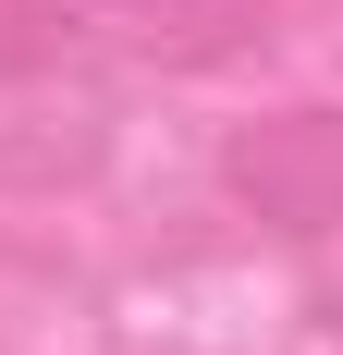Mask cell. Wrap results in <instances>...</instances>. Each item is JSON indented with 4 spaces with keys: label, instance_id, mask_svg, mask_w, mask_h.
I'll use <instances>...</instances> for the list:
<instances>
[{
    "label": "cell",
    "instance_id": "obj_1",
    "mask_svg": "<svg viewBox=\"0 0 343 355\" xmlns=\"http://www.w3.org/2000/svg\"><path fill=\"white\" fill-rule=\"evenodd\" d=\"M233 184L258 196V209H282L294 233H331L343 220V123L331 110H294V123H270V135L233 147Z\"/></svg>",
    "mask_w": 343,
    "mask_h": 355
},
{
    "label": "cell",
    "instance_id": "obj_2",
    "mask_svg": "<svg viewBox=\"0 0 343 355\" xmlns=\"http://www.w3.org/2000/svg\"><path fill=\"white\" fill-rule=\"evenodd\" d=\"M110 0H0V62H49L62 37H86Z\"/></svg>",
    "mask_w": 343,
    "mask_h": 355
}]
</instances>
